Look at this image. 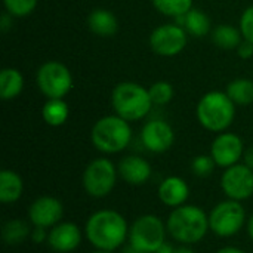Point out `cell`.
I'll return each mask as SVG.
<instances>
[{
    "label": "cell",
    "instance_id": "7c38bea8",
    "mask_svg": "<svg viewBox=\"0 0 253 253\" xmlns=\"http://www.w3.org/2000/svg\"><path fill=\"white\" fill-rule=\"evenodd\" d=\"M243 154H245L243 141L240 139V136L231 132L219 133L211 147V156L215 160L216 166L225 169L237 165Z\"/></svg>",
    "mask_w": 253,
    "mask_h": 253
},
{
    "label": "cell",
    "instance_id": "7a4b0ae2",
    "mask_svg": "<svg viewBox=\"0 0 253 253\" xmlns=\"http://www.w3.org/2000/svg\"><path fill=\"white\" fill-rule=\"evenodd\" d=\"M169 234L179 243L193 245L205 239L209 228V216L194 205L175 208L166 222Z\"/></svg>",
    "mask_w": 253,
    "mask_h": 253
},
{
    "label": "cell",
    "instance_id": "603a6c76",
    "mask_svg": "<svg viewBox=\"0 0 253 253\" xmlns=\"http://www.w3.org/2000/svg\"><path fill=\"white\" fill-rule=\"evenodd\" d=\"M31 228L22 219H10L1 227V239L9 246H16L22 243L27 237H30Z\"/></svg>",
    "mask_w": 253,
    "mask_h": 253
},
{
    "label": "cell",
    "instance_id": "7402d4cb",
    "mask_svg": "<svg viewBox=\"0 0 253 253\" xmlns=\"http://www.w3.org/2000/svg\"><path fill=\"white\" fill-rule=\"evenodd\" d=\"M242 31L237 30L233 25L228 24H221L213 30L212 34V40L213 43L219 47V49H225V50H231V49H237L239 44L242 43Z\"/></svg>",
    "mask_w": 253,
    "mask_h": 253
},
{
    "label": "cell",
    "instance_id": "8d00e7d4",
    "mask_svg": "<svg viewBox=\"0 0 253 253\" xmlns=\"http://www.w3.org/2000/svg\"><path fill=\"white\" fill-rule=\"evenodd\" d=\"M248 233H249L251 239L253 240V215L251 216V219H249V224H248Z\"/></svg>",
    "mask_w": 253,
    "mask_h": 253
},
{
    "label": "cell",
    "instance_id": "6da1fadb",
    "mask_svg": "<svg viewBox=\"0 0 253 253\" xmlns=\"http://www.w3.org/2000/svg\"><path fill=\"white\" fill-rule=\"evenodd\" d=\"M84 233L93 248L113 252L129 237V227L123 215L111 209H104L89 216Z\"/></svg>",
    "mask_w": 253,
    "mask_h": 253
},
{
    "label": "cell",
    "instance_id": "f35d334b",
    "mask_svg": "<svg viewBox=\"0 0 253 253\" xmlns=\"http://www.w3.org/2000/svg\"><path fill=\"white\" fill-rule=\"evenodd\" d=\"M125 253H144V252H138V251H135V249H132V248H129L127 251Z\"/></svg>",
    "mask_w": 253,
    "mask_h": 253
},
{
    "label": "cell",
    "instance_id": "74e56055",
    "mask_svg": "<svg viewBox=\"0 0 253 253\" xmlns=\"http://www.w3.org/2000/svg\"><path fill=\"white\" fill-rule=\"evenodd\" d=\"M175 253H194L190 248H179V249H176Z\"/></svg>",
    "mask_w": 253,
    "mask_h": 253
},
{
    "label": "cell",
    "instance_id": "5bb4252c",
    "mask_svg": "<svg viewBox=\"0 0 253 253\" xmlns=\"http://www.w3.org/2000/svg\"><path fill=\"white\" fill-rule=\"evenodd\" d=\"M141 141L147 150L153 153H165L172 147L175 141V133L170 125H168L166 122L151 120L142 127Z\"/></svg>",
    "mask_w": 253,
    "mask_h": 253
},
{
    "label": "cell",
    "instance_id": "9c48e42d",
    "mask_svg": "<svg viewBox=\"0 0 253 253\" xmlns=\"http://www.w3.org/2000/svg\"><path fill=\"white\" fill-rule=\"evenodd\" d=\"M37 84L46 98L62 99L73 87V77L64 64L58 61H49L39 68Z\"/></svg>",
    "mask_w": 253,
    "mask_h": 253
},
{
    "label": "cell",
    "instance_id": "ffe728a7",
    "mask_svg": "<svg viewBox=\"0 0 253 253\" xmlns=\"http://www.w3.org/2000/svg\"><path fill=\"white\" fill-rule=\"evenodd\" d=\"M187 34L193 37H203L211 31V19L200 9H191L184 16L176 18Z\"/></svg>",
    "mask_w": 253,
    "mask_h": 253
},
{
    "label": "cell",
    "instance_id": "3957f363",
    "mask_svg": "<svg viewBox=\"0 0 253 253\" xmlns=\"http://www.w3.org/2000/svg\"><path fill=\"white\" fill-rule=\"evenodd\" d=\"M197 119L200 125L211 130L222 133L227 130L236 116V104L225 92H208L197 104Z\"/></svg>",
    "mask_w": 253,
    "mask_h": 253
},
{
    "label": "cell",
    "instance_id": "ac0fdd59",
    "mask_svg": "<svg viewBox=\"0 0 253 253\" xmlns=\"http://www.w3.org/2000/svg\"><path fill=\"white\" fill-rule=\"evenodd\" d=\"M87 25L90 31L99 37H111L119 30V21L111 10L95 9L87 18Z\"/></svg>",
    "mask_w": 253,
    "mask_h": 253
},
{
    "label": "cell",
    "instance_id": "44dd1931",
    "mask_svg": "<svg viewBox=\"0 0 253 253\" xmlns=\"http://www.w3.org/2000/svg\"><path fill=\"white\" fill-rule=\"evenodd\" d=\"M24 89V76L16 68H4L0 73V96L4 101L21 95Z\"/></svg>",
    "mask_w": 253,
    "mask_h": 253
},
{
    "label": "cell",
    "instance_id": "d4e9b609",
    "mask_svg": "<svg viewBox=\"0 0 253 253\" xmlns=\"http://www.w3.org/2000/svg\"><path fill=\"white\" fill-rule=\"evenodd\" d=\"M227 95L237 105H249L253 102V82L249 79L233 80L227 87Z\"/></svg>",
    "mask_w": 253,
    "mask_h": 253
},
{
    "label": "cell",
    "instance_id": "e0dca14e",
    "mask_svg": "<svg viewBox=\"0 0 253 253\" xmlns=\"http://www.w3.org/2000/svg\"><path fill=\"white\" fill-rule=\"evenodd\" d=\"M157 193L163 205L169 208H178L187 202L190 196V188H188V184L182 178L169 176L160 184Z\"/></svg>",
    "mask_w": 253,
    "mask_h": 253
},
{
    "label": "cell",
    "instance_id": "277c9868",
    "mask_svg": "<svg viewBox=\"0 0 253 253\" xmlns=\"http://www.w3.org/2000/svg\"><path fill=\"white\" fill-rule=\"evenodd\" d=\"M111 102L116 114L127 122L144 119L153 107L148 89L133 82L117 84L113 90Z\"/></svg>",
    "mask_w": 253,
    "mask_h": 253
},
{
    "label": "cell",
    "instance_id": "ab89813d",
    "mask_svg": "<svg viewBox=\"0 0 253 253\" xmlns=\"http://www.w3.org/2000/svg\"><path fill=\"white\" fill-rule=\"evenodd\" d=\"M93 253H111V252H107V251H98V252H93Z\"/></svg>",
    "mask_w": 253,
    "mask_h": 253
},
{
    "label": "cell",
    "instance_id": "d590c367",
    "mask_svg": "<svg viewBox=\"0 0 253 253\" xmlns=\"http://www.w3.org/2000/svg\"><path fill=\"white\" fill-rule=\"evenodd\" d=\"M9 16H12V15H10V13H7V15L3 13V15H1V25H0V27H1L3 31H6V30L9 28Z\"/></svg>",
    "mask_w": 253,
    "mask_h": 253
},
{
    "label": "cell",
    "instance_id": "836d02e7",
    "mask_svg": "<svg viewBox=\"0 0 253 253\" xmlns=\"http://www.w3.org/2000/svg\"><path fill=\"white\" fill-rule=\"evenodd\" d=\"M175 251H176V249H173V246H170L169 243L165 242V243L157 249V252L156 253H175Z\"/></svg>",
    "mask_w": 253,
    "mask_h": 253
},
{
    "label": "cell",
    "instance_id": "8fae6325",
    "mask_svg": "<svg viewBox=\"0 0 253 253\" xmlns=\"http://www.w3.org/2000/svg\"><path fill=\"white\" fill-rule=\"evenodd\" d=\"M221 188L231 200H246L253 194V170L246 165H234L221 176Z\"/></svg>",
    "mask_w": 253,
    "mask_h": 253
},
{
    "label": "cell",
    "instance_id": "d6986e66",
    "mask_svg": "<svg viewBox=\"0 0 253 253\" xmlns=\"http://www.w3.org/2000/svg\"><path fill=\"white\" fill-rule=\"evenodd\" d=\"M24 191L22 178L13 170L0 172V202L1 203H15L21 199Z\"/></svg>",
    "mask_w": 253,
    "mask_h": 253
},
{
    "label": "cell",
    "instance_id": "cb8c5ba5",
    "mask_svg": "<svg viewBox=\"0 0 253 253\" xmlns=\"http://www.w3.org/2000/svg\"><path fill=\"white\" fill-rule=\"evenodd\" d=\"M43 120L50 126H61L70 116V108L62 99H49L42 110Z\"/></svg>",
    "mask_w": 253,
    "mask_h": 253
},
{
    "label": "cell",
    "instance_id": "1f68e13d",
    "mask_svg": "<svg viewBox=\"0 0 253 253\" xmlns=\"http://www.w3.org/2000/svg\"><path fill=\"white\" fill-rule=\"evenodd\" d=\"M237 53L242 59H249L253 56V43L252 42H248V40H243L239 47H237Z\"/></svg>",
    "mask_w": 253,
    "mask_h": 253
},
{
    "label": "cell",
    "instance_id": "4fadbf2b",
    "mask_svg": "<svg viewBox=\"0 0 253 253\" xmlns=\"http://www.w3.org/2000/svg\"><path fill=\"white\" fill-rule=\"evenodd\" d=\"M62 213H64L62 203L52 196H42L36 199L28 209V218L31 224L34 227H42V228H50L59 224Z\"/></svg>",
    "mask_w": 253,
    "mask_h": 253
},
{
    "label": "cell",
    "instance_id": "30bf717a",
    "mask_svg": "<svg viewBox=\"0 0 253 253\" xmlns=\"http://www.w3.org/2000/svg\"><path fill=\"white\" fill-rule=\"evenodd\" d=\"M187 31L178 24H165L157 27L150 36L153 52L162 56H173L187 46Z\"/></svg>",
    "mask_w": 253,
    "mask_h": 253
},
{
    "label": "cell",
    "instance_id": "f1b7e54d",
    "mask_svg": "<svg viewBox=\"0 0 253 253\" xmlns=\"http://www.w3.org/2000/svg\"><path fill=\"white\" fill-rule=\"evenodd\" d=\"M215 160L212 159V156H197L193 159L191 162V169L193 173L199 178H206L213 172L215 168Z\"/></svg>",
    "mask_w": 253,
    "mask_h": 253
},
{
    "label": "cell",
    "instance_id": "484cf974",
    "mask_svg": "<svg viewBox=\"0 0 253 253\" xmlns=\"http://www.w3.org/2000/svg\"><path fill=\"white\" fill-rule=\"evenodd\" d=\"M153 4L160 13L173 18L184 16L193 9V0H153Z\"/></svg>",
    "mask_w": 253,
    "mask_h": 253
},
{
    "label": "cell",
    "instance_id": "f546056e",
    "mask_svg": "<svg viewBox=\"0 0 253 253\" xmlns=\"http://www.w3.org/2000/svg\"><path fill=\"white\" fill-rule=\"evenodd\" d=\"M240 31L245 40L253 43V6L243 12L240 18Z\"/></svg>",
    "mask_w": 253,
    "mask_h": 253
},
{
    "label": "cell",
    "instance_id": "5b68a950",
    "mask_svg": "<svg viewBox=\"0 0 253 253\" xmlns=\"http://www.w3.org/2000/svg\"><path fill=\"white\" fill-rule=\"evenodd\" d=\"M92 144L96 150L107 154L123 151L132 139L129 122L120 116H107L99 119L90 132Z\"/></svg>",
    "mask_w": 253,
    "mask_h": 253
},
{
    "label": "cell",
    "instance_id": "2e32d148",
    "mask_svg": "<svg viewBox=\"0 0 253 253\" xmlns=\"http://www.w3.org/2000/svg\"><path fill=\"white\" fill-rule=\"evenodd\" d=\"M151 166L139 156H126L119 163V175L130 185H142L151 176Z\"/></svg>",
    "mask_w": 253,
    "mask_h": 253
},
{
    "label": "cell",
    "instance_id": "83f0119b",
    "mask_svg": "<svg viewBox=\"0 0 253 253\" xmlns=\"http://www.w3.org/2000/svg\"><path fill=\"white\" fill-rule=\"evenodd\" d=\"M3 3L7 13L18 18L30 15L37 6V0H3Z\"/></svg>",
    "mask_w": 253,
    "mask_h": 253
},
{
    "label": "cell",
    "instance_id": "4316f807",
    "mask_svg": "<svg viewBox=\"0 0 253 253\" xmlns=\"http://www.w3.org/2000/svg\"><path fill=\"white\" fill-rule=\"evenodd\" d=\"M150 98L156 105H166L173 98V87L168 82H156L148 89Z\"/></svg>",
    "mask_w": 253,
    "mask_h": 253
},
{
    "label": "cell",
    "instance_id": "9a60e30c",
    "mask_svg": "<svg viewBox=\"0 0 253 253\" xmlns=\"http://www.w3.org/2000/svg\"><path fill=\"white\" fill-rule=\"evenodd\" d=\"M82 243V230L73 222H59L49 231L47 245L58 253L76 251Z\"/></svg>",
    "mask_w": 253,
    "mask_h": 253
},
{
    "label": "cell",
    "instance_id": "ba28073f",
    "mask_svg": "<svg viewBox=\"0 0 253 253\" xmlns=\"http://www.w3.org/2000/svg\"><path fill=\"white\" fill-rule=\"evenodd\" d=\"M246 221L245 208L237 200H224L218 203L209 215V228L219 237L237 234Z\"/></svg>",
    "mask_w": 253,
    "mask_h": 253
},
{
    "label": "cell",
    "instance_id": "52a82bcc",
    "mask_svg": "<svg viewBox=\"0 0 253 253\" xmlns=\"http://www.w3.org/2000/svg\"><path fill=\"white\" fill-rule=\"evenodd\" d=\"M116 181L117 169L113 162L104 157L92 160L83 172V188L95 199H102L110 194Z\"/></svg>",
    "mask_w": 253,
    "mask_h": 253
},
{
    "label": "cell",
    "instance_id": "8992f818",
    "mask_svg": "<svg viewBox=\"0 0 253 253\" xmlns=\"http://www.w3.org/2000/svg\"><path fill=\"white\" fill-rule=\"evenodd\" d=\"M166 225L156 215H142L136 218L129 230L130 248L144 253H156L165 243Z\"/></svg>",
    "mask_w": 253,
    "mask_h": 253
},
{
    "label": "cell",
    "instance_id": "d6a6232c",
    "mask_svg": "<svg viewBox=\"0 0 253 253\" xmlns=\"http://www.w3.org/2000/svg\"><path fill=\"white\" fill-rule=\"evenodd\" d=\"M243 159H245V165H246V166H249V168L253 170V145L252 147H249V148L245 151Z\"/></svg>",
    "mask_w": 253,
    "mask_h": 253
},
{
    "label": "cell",
    "instance_id": "e575fe53",
    "mask_svg": "<svg viewBox=\"0 0 253 253\" xmlns=\"http://www.w3.org/2000/svg\"><path fill=\"white\" fill-rule=\"evenodd\" d=\"M216 253H246L245 251L239 249V248H234V246H227V248H222L219 249Z\"/></svg>",
    "mask_w": 253,
    "mask_h": 253
},
{
    "label": "cell",
    "instance_id": "4dcf8cb0",
    "mask_svg": "<svg viewBox=\"0 0 253 253\" xmlns=\"http://www.w3.org/2000/svg\"><path fill=\"white\" fill-rule=\"evenodd\" d=\"M49 234L46 233V228H42V227H34L31 230V234H30V239L36 243V245H40V243H44L47 240Z\"/></svg>",
    "mask_w": 253,
    "mask_h": 253
}]
</instances>
